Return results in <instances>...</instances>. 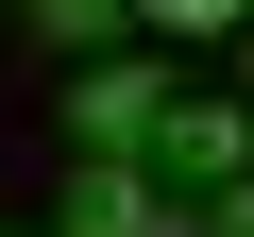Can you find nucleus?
<instances>
[{
	"label": "nucleus",
	"mask_w": 254,
	"mask_h": 237,
	"mask_svg": "<svg viewBox=\"0 0 254 237\" xmlns=\"http://www.w3.org/2000/svg\"><path fill=\"white\" fill-rule=\"evenodd\" d=\"M153 118H170V68L153 51H85L68 68V153H153Z\"/></svg>",
	"instance_id": "f257e3e1"
},
{
	"label": "nucleus",
	"mask_w": 254,
	"mask_h": 237,
	"mask_svg": "<svg viewBox=\"0 0 254 237\" xmlns=\"http://www.w3.org/2000/svg\"><path fill=\"white\" fill-rule=\"evenodd\" d=\"M51 220L68 237H187V186H153V153H85Z\"/></svg>",
	"instance_id": "f03ea898"
},
{
	"label": "nucleus",
	"mask_w": 254,
	"mask_h": 237,
	"mask_svg": "<svg viewBox=\"0 0 254 237\" xmlns=\"http://www.w3.org/2000/svg\"><path fill=\"white\" fill-rule=\"evenodd\" d=\"M220 170H254V102H187V85H170V118H153V186H220Z\"/></svg>",
	"instance_id": "7ed1b4c3"
},
{
	"label": "nucleus",
	"mask_w": 254,
	"mask_h": 237,
	"mask_svg": "<svg viewBox=\"0 0 254 237\" xmlns=\"http://www.w3.org/2000/svg\"><path fill=\"white\" fill-rule=\"evenodd\" d=\"M17 17H34L51 51H119V0H17Z\"/></svg>",
	"instance_id": "20e7f679"
},
{
	"label": "nucleus",
	"mask_w": 254,
	"mask_h": 237,
	"mask_svg": "<svg viewBox=\"0 0 254 237\" xmlns=\"http://www.w3.org/2000/svg\"><path fill=\"white\" fill-rule=\"evenodd\" d=\"M119 34H237V0H119Z\"/></svg>",
	"instance_id": "39448f33"
},
{
	"label": "nucleus",
	"mask_w": 254,
	"mask_h": 237,
	"mask_svg": "<svg viewBox=\"0 0 254 237\" xmlns=\"http://www.w3.org/2000/svg\"><path fill=\"white\" fill-rule=\"evenodd\" d=\"M187 237H254V170H220V186H187Z\"/></svg>",
	"instance_id": "423d86ee"
}]
</instances>
